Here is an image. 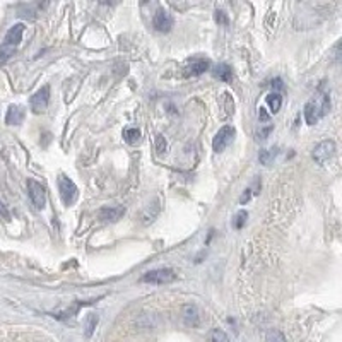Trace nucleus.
<instances>
[{"label": "nucleus", "mask_w": 342, "mask_h": 342, "mask_svg": "<svg viewBox=\"0 0 342 342\" xmlns=\"http://www.w3.org/2000/svg\"><path fill=\"white\" fill-rule=\"evenodd\" d=\"M153 26L156 31L159 33H170L173 28V17L164 9H158V12L154 14L153 19Z\"/></svg>", "instance_id": "nucleus-8"}, {"label": "nucleus", "mask_w": 342, "mask_h": 342, "mask_svg": "<svg viewBox=\"0 0 342 342\" xmlns=\"http://www.w3.org/2000/svg\"><path fill=\"white\" fill-rule=\"evenodd\" d=\"M181 318H183V322L187 327H197L198 322H200L198 308L195 305H185L183 308H181Z\"/></svg>", "instance_id": "nucleus-10"}, {"label": "nucleus", "mask_w": 342, "mask_h": 342, "mask_svg": "<svg viewBox=\"0 0 342 342\" xmlns=\"http://www.w3.org/2000/svg\"><path fill=\"white\" fill-rule=\"evenodd\" d=\"M96 323H98V317L96 315H89L88 318V327H86V337H91L94 332V328H96Z\"/></svg>", "instance_id": "nucleus-22"}, {"label": "nucleus", "mask_w": 342, "mask_h": 342, "mask_svg": "<svg viewBox=\"0 0 342 342\" xmlns=\"http://www.w3.org/2000/svg\"><path fill=\"white\" fill-rule=\"evenodd\" d=\"M211 67V62L209 60H197V62H193L192 65H190V71H188V76H202L207 69Z\"/></svg>", "instance_id": "nucleus-15"}, {"label": "nucleus", "mask_w": 342, "mask_h": 342, "mask_svg": "<svg viewBox=\"0 0 342 342\" xmlns=\"http://www.w3.org/2000/svg\"><path fill=\"white\" fill-rule=\"evenodd\" d=\"M99 219L101 221H106V223H115V221H118L122 216L125 214V209L123 207H101L99 209Z\"/></svg>", "instance_id": "nucleus-11"}, {"label": "nucleus", "mask_w": 342, "mask_h": 342, "mask_svg": "<svg viewBox=\"0 0 342 342\" xmlns=\"http://www.w3.org/2000/svg\"><path fill=\"white\" fill-rule=\"evenodd\" d=\"M246 219H248V212L246 211H240L236 212V216L233 218V226H235V229H241L245 226Z\"/></svg>", "instance_id": "nucleus-19"}, {"label": "nucleus", "mask_w": 342, "mask_h": 342, "mask_svg": "<svg viewBox=\"0 0 342 342\" xmlns=\"http://www.w3.org/2000/svg\"><path fill=\"white\" fill-rule=\"evenodd\" d=\"M0 219L4 221H11V212H9L7 206L4 202H0Z\"/></svg>", "instance_id": "nucleus-27"}, {"label": "nucleus", "mask_w": 342, "mask_h": 342, "mask_svg": "<svg viewBox=\"0 0 342 342\" xmlns=\"http://www.w3.org/2000/svg\"><path fill=\"white\" fill-rule=\"evenodd\" d=\"M48 101H50V86L41 88L40 91H36V93L29 98V105H31V110L34 113L45 111L46 106H48Z\"/></svg>", "instance_id": "nucleus-7"}, {"label": "nucleus", "mask_w": 342, "mask_h": 342, "mask_svg": "<svg viewBox=\"0 0 342 342\" xmlns=\"http://www.w3.org/2000/svg\"><path fill=\"white\" fill-rule=\"evenodd\" d=\"M214 17H216V23H218V24H224V26H228V24H229V19H228V16L224 14V12L221 11V9H218V11H216Z\"/></svg>", "instance_id": "nucleus-25"}, {"label": "nucleus", "mask_w": 342, "mask_h": 342, "mask_svg": "<svg viewBox=\"0 0 342 342\" xmlns=\"http://www.w3.org/2000/svg\"><path fill=\"white\" fill-rule=\"evenodd\" d=\"M334 154H335V142L330 141V139H325V141L318 142V144L315 146V149L311 151V158H313V161L318 164L327 163L328 159H332Z\"/></svg>", "instance_id": "nucleus-3"}, {"label": "nucleus", "mask_w": 342, "mask_h": 342, "mask_svg": "<svg viewBox=\"0 0 342 342\" xmlns=\"http://www.w3.org/2000/svg\"><path fill=\"white\" fill-rule=\"evenodd\" d=\"M207 342H229L226 332H223L221 328H212L207 335Z\"/></svg>", "instance_id": "nucleus-17"}, {"label": "nucleus", "mask_w": 342, "mask_h": 342, "mask_svg": "<svg viewBox=\"0 0 342 342\" xmlns=\"http://www.w3.org/2000/svg\"><path fill=\"white\" fill-rule=\"evenodd\" d=\"M26 116V111L23 106H17V105H12L11 108L7 110V115H6V123L7 125H21L23 123Z\"/></svg>", "instance_id": "nucleus-12"}, {"label": "nucleus", "mask_w": 342, "mask_h": 342, "mask_svg": "<svg viewBox=\"0 0 342 342\" xmlns=\"http://www.w3.org/2000/svg\"><path fill=\"white\" fill-rule=\"evenodd\" d=\"M23 34H24V24H14L6 34V40H4L2 45L9 46V48H16L17 45L23 40Z\"/></svg>", "instance_id": "nucleus-9"}, {"label": "nucleus", "mask_w": 342, "mask_h": 342, "mask_svg": "<svg viewBox=\"0 0 342 342\" xmlns=\"http://www.w3.org/2000/svg\"><path fill=\"white\" fill-rule=\"evenodd\" d=\"M330 96L328 93H317L303 108V116L308 125H315L320 118H323L330 111Z\"/></svg>", "instance_id": "nucleus-1"}, {"label": "nucleus", "mask_w": 342, "mask_h": 342, "mask_svg": "<svg viewBox=\"0 0 342 342\" xmlns=\"http://www.w3.org/2000/svg\"><path fill=\"white\" fill-rule=\"evenodd\" d=\"M175 279H176L175 270L170 269V267H161V269L146 272L141 281L146 284H168V283H173Z\"/></svg>", "instance_id": "nucleus-2"}, {"label": "nucleus", "mask_w": 342, "mask_h": 342, "mask_svg": "<svg viewBox=\"0 0 342 342\" xmlns=\"http://www.w3.org/2000/svg\"><path fill=\"white\" fill-rule=\"evenodd\" d=\"M212 77H216L218 81L229 82L233 79V71L228 63H218V65H214V69H212Z\"/></svg>", "instance_id": "nucleus-13"}, {"label": "nucleus", "mask_w": 342, "mask_h": 342, "mask_svg": "<svg viewBox=\"0 0 342 342\" xmlns=\"http://www.w3.org/2000/svg\"><path fill=\"white\" fill-rule=\"evenodd\" d=\"M265 103L269 106L272 113H279L281 106H283V94L281 93H269L265 98Z\"/></svg>", "instance_id": "nucleus-14"}, {"label": "nucleus", "mask_w": 342, "mask_h": 342, "mask_svg": "<svg viewBox=\"0 0 342 342\" xmlns=\"http://www.w3.org/2000/svg\"><path fill=\"white\" fill-rule=\"evenodd\" d=\"M265 340L267 342H286L283 332H279V330H269V332H267Z\"/></svg>", "instance_id": "nucleus-21"}, {"label": "nucleus", "mask_w": 342, "mask_h": 342, "mask_svg": "<svg viewBox=\"0 0 342 342\" xmlns=\"http://www.w3.org/2000/svg\"><path fill=\"white\" fill-rule=\"evenodd\" d=\"M28 193L31 198L33 206L36 209H43L46 206V193L41 183H38L36 180H28Z\"/></svg>", "instance_id": "nucleus-6"}, {"label": "nucleus", "mask_w": 342, "mask_h": 342, "mask_svg": "<svg viewBox=\"0 0 342 342\" xmlns=\"http://www.w3.org/2000/svg\"><path fill=\"white\" fill-rule=\"evenodd\" d=\"M272 89H274V91H276V89H279V91H281V89H284V82L281 81L279 77H277V79L272 81Z\"/></svg>", "instance_id": "nucleus-28"}, {"label": "nucleus", "mask_w": 342, "mask_h": 342, "mask_svg": "<svg viewBox=\"0 0 342 342\" xmlns=\"http://www.w3.org/2000/svg\"><path fill=\"white\" fill-rule=\"evenodd\" d=\"M339 51H340V53H342V45L339 46Z\"/></svg>", "instance_id": "nucleus-30"}, {"label": "nucleus", "mask_w": 342, "mask_h": 342, "mask_svg": "<svg viewBox=\"0 0 342 342\" xmlns=\"http://www.w3.org/2000/svg\"><path fill=\"white\" fill-rule=\"evenodd\" d=\"M166 139H164L163 135H156V151H158L159 154H164L166 153Z\"/></svg>", "instance_id": "nucleus-24"}, {"label": "nucleus", "mask_w": 342, "mask_h": 342, "mask_svg": "<svg viewBox=\"0 0 342 342\" xmlns=\"http://www.w3.org/2000/svg\"><path fill=\"white\" fill-rule=\"evenodd\" d=\"M258 116H260V122H269V120H270L269 113H267L263 108H260V110H258Z\"/></svg>", "instance_id": "nucleus-29"}, {"label": "nucleus", "mask_w": 342, "mask_h": 342, "mask_svg": "<svg viewBox=\"0 0 342 342\" xmlns=\"http://www.w3.org/2000/svg\"><path fill=\"white\" fill-rule=\"evenodd\" d=\"M123 139L127 141V144H137L139 141H141V130L139 128H127V130L123 132Z\"/></svg>", "instance_id": "nucleus-18"}, {"label": "nucleus", "mask_w": 342, "mask_h": 342, "mask_svg": "<svg viewBox=\"0 0 342 342\" xmlns=\"http://www.w3.org/2000/svg\"><path fill=\"white\" fill-rule=\"evenodd\" d=\"M253 188L252 187H250V188H246L245 190V192L243 193H241V197H240V204H248V202H250V198H252L253 197Z\"/></svg>", "instance_id": "nucleus-26"}, {"label": "nucleus", "mask_w": 342, "mask_h": 342, "mask_svg": "<svg viewBox=\"0 0 342 342\" xmlns=\"http://www.w3.org/2000/svg\"><path fill=\"white\" fill-rule=\"evenodd\" d=\"M235 135H236L235 127H231V125H224V127L214 135V139H212V149H214L216 153H223V151L233 142Z\"/></svg>", "instance_id": "nucleus-5"}, {"label": "nucleus", "mask_w": 342, "mask_h": 342, "mask_svg": "<svg viewBox=\"0 0 342 342\" xmlns=\"http://www.w3.org/2000/svg\"><path fill=\"white\" fill-rule=\"evenodd\" d=\"M277 153H279V149H277V147H272V149H262L260 153H258V161H260V164L269 166V164L274 161V158H276Z\"/></svg>", "instance_id": "nucleus-16"}, {"label": "nucleus", "mask_w": 342, "mask_h": 342, "mask_svg": "<svg viewBox=\"0 0 342 342\" xmlns=\"http://www.w3.org/2000/svg\"><path fill=\"white\" fill-rule=\"evenodd\" d=\"M58 192H60V197H62V200L65 206H72L74 202H76L77 187L67 175H63V173L58 176Z\"/></svg>", "instance_id": "nucleus-4"}, {"label": "nucleus", "mask_w": 342, "mask_h": 342, "mask_svg": "<svg viewBox=\"0 0 342 342\" xmlns=\"http://www.w3.org/2000/svg\"><path fill=\"white\" fill-rule=\"evenodd\" d=\"M270 132H272L270 125H269V127H265V128H260V130H257V133H255V141H257V142H263L267 137L270 135Z\"/></svg>", "instance_id": "nucleus-23"}, {"label": "nucleus", "mask_w": 342, "mask_h": 342, "mask_svg": "<svg viewBox=\"0 0 342 342\" xmlns=\"http://www.w3.org/2000/svg\"><path fill=\"white\" fill-rule=\"evenodd\" d=\"M14 51L16 48H9L6 45H0V65H4V63L14 55Z\"/></svg>", "instance_id": "nucleus-20"}]
</instances>
